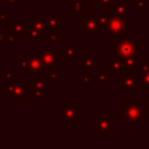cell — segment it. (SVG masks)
<instances>
[{"label":"cell","instance_id":"6","mask_svg":"<svg viewBox=\"0 0 149 149\" xmlns=\"http://www.w3.org/2000/svg\"><path fill=\"white\" fill-rule=\"evenodd\" d=\"M118 76L120 91H143L141 86L140 74H136L135 70L123 69Z\"/></svg>","mask_w":149,"mask_h":149},{"label":"cell","instance_id":"18","mask_svg":"<svg viewBox=\"0 0 149 149\" xmlns=\"http://www.w3.org/2000/svg\"><path fill=\"white\" fill-rule=\"evenodd\" d=\"M111 71L109 69L108 70H98V73L93 76V79L98 83V85L100 86H107L109 84V76H111Z\"/></svg>","mask_w":149,"mask_h":149},{"label":"cell","instance_id":"13","mask_svg":"<svg viewBox=\"0 0 149 149\" xmlns=\"http://www.w3.org/2000/svg\"><path fill=\"white\" fill-rule=\"evenodd\" d=\"M44 66H43V63L41 61V57H40V54H35V55H30V59H29V63H28V66L26 68V70H23V73L26 76H29V74H35V73H38V72H42L44 71Z\"/></svg>","mask_w":149,"mask_h":149},{"label":"cell","instance_id":"5","mask_svg":"<svg viewBox=\"0 0 149 149\" xmlns=\"http://www.w3.org/2000/svg\"><path fill=\"white\" fill-rule=\"evenodd\" d=\"M104 31L112 37L122 38L127 33L130 31V22L126 21L123 17L111 15L107 17V22L104 27Z\"/></svg>","mask_w":149,"mask_h":149},{"label":"cell","instance_id":"19","mask_svg":"<svg viewBox=\"0 0 149 149\" xmlns=\"http://www.w3.org/2000/svg\"><path fill=\"white\" fill-rule=\"evenodd\" d=\"M108 65H109V71L112 74H119L125 68H123V62L122 59L120 58H116V57H113V58H109L108 59Z\"/></svg>","mask_w":149,"mask_h":149},{"label":"cell","instance_id":"23","mask_svg":"<svg viewBox=\"0 0 149 149\" xmlns=\"http://www.w3.org/2000/svg\"><path fill=\"white\" fill-rule=\"evenodd\" d=\"M140 59H141L140 55L125 58V59H122V62H123V68H125V69H132V70H135V71H136V68H137V64H139V61H140Z\"/></svg>","mask_w":149,"mask_h":149},{"label":"cell","instance_id":"39","mask_svg":"<svg viewBox=\"0 0 149 149\" xmlns=\"http://www.w3.org/2000/svg\"><path fill=\"white\" fill-rule=\"evenodd\" d=\"M2 106H3V97L0 95V107H2Z\"/></svg>","mask_w":149,"mask_h":149},{"label":"cell","instance_id":"35","mask_svg":"<svg viewBox=\"0 0 149 149\" xmlns=\"http://www.w3.org/2000/svg\"><path fill=\"white\" fill-rule=\"evenodd\" d=\"M113 0H98V6L99 7H105V6H108L112 3Z\"/></svg>","mask_w":149,"mask_h":149},{"label":"cell","instance_id":"16","mask_svg":"<svg viewBox=\"0 0 149 149\" xmlns=\"http://www.w3.org/2000/svg\"><path fill=\"white\" fill-rule=\"evenodd\" d=\"M61 57L65 59H76L77 58V43L68 42L65 47L61 49Z\"/></svg>","mask_w":149,"mask_h":149},{"label":"cell","instance_id":"31","mask_svg":"<svg viewBox=\"0 0 149 149\" xmlns=\"http://www.w3.org/2000/svg\"><path fill=\"white\" fill-rule=\"evenodd\" d=\"M29 59H30V55L29 54H24L23 57L19 61V69L20 70H26V68L28 66V63H29Z\"/></svg>","mask_w":149,"mask_h":149},{"label":"cell","instance_id":"37","mask_svg":"<svg viewBox=\"0 0 149 149\" xmlns=\"http://www.w3.org/2000/svg\"><path fill=\"white\" fill-rule=\"evenodd\" d=\"M3 28L2 27H0V43H2V37H3Z\"/></svg>","mask_w":149,"mask_h":149},{"label":"cell","instance_id":"32","mask_svg":"<svg viewBox=\"0 0 149 149\" xmlns=\"http://www.w3.org/2000/svg\"><path fill=\"white\" fill-rule=\"evenodd\" d=\"M81 81H83V84H84V85L91 86V85H93L94 79H93V76H90V74H84V76L81 77Z\"/></svg>","mask_w":149,"mask_h":149},{"label":"cell","instance_id":"24","mask_svg":"<svg viewBox=\"0 0 149 149\" xmlns=\"http://www.w3.org/2000/svg\"><path fill=\"white\" fill-rule=\"evenodd\" d=\"M19 36L12 31H5L3 37H2V43H17L19 42Z\"/></svg>","mask_w":149,"mask_h":149},{"label":"cell","instance_id":"14","mask_svg":"<svg viewBox=\"0 0 149 149\" xmlns=\"http://www.w3.org/2000/svg\"><path fill=\"white\" fill-rule=\"evenodd\" d=\"M28 22H29V26L35 28L36 30H38L43 37L44 35L48 33L49 28H48V23H47V17L45 16H30L28 19Z\"/></svg>","mask_w":149,"mask_h":149},{"label":"cell","instance_id":"15","mask_svg":"<svg viewBox=\"0 0 149 149\" xmlns=\"http://www.w3.org/2000/svg\"><path fill=\"white\" fill-rule=\"evenodd\" d=\"M88 10V2L86 0H76L71 5V15L73 17H81Z\"/></svg>","mask_w":149,"mask_h":149},{"label":"cell","instance_id":"17","mask_svg":"<svg viewBox=\"0 0 149 149\" xmlns=\"http://www.w3.org/2000/svg\"><path fill=\"white\" fill-rule=\"evenodd\" d=\"M81 68L86 70H98L99 61L93 57L92 54H83L81 55Z\"/></svg>","mask_w":149,"mask_h":149},{"label":"cell","instance_id":"20","mask_svg":"<svg viewBox=\"0 0 149 149\" xmlns=\"http://www.w3.org/2000/svg\"><path fill=\"white\" fill-rule=\"evenodd\" d=\"M47 23L49 30H61V17L56 15L54 10H51L50 15L47 17Z\"/></svg>","mask_w":149,"mask_h":149},{"label":"cell","instance_id":"4","mask_svg":"<svg viewBox=\"0 0 149 149\" xmlns=\"http://www.w3.org/2000/svg\"><path fill=\"white\" fill-rule=\"evenodd\" d=\"M140 48H141V44L139 42H135L133 38H129V37H122L120 38V41L114 43L113 54H114V57L125 59L132 56L140 55Z\"/></svg>","mask_w":149,"mask_h":149},{"label":"cell","instance_id":"9","mask_svg":"<svg viewBox=\"0 0 149 149\" xmlns=\"http://www.w3.org/2000/svg\"><path fill=\"white\" fill-rule=\"evenodd\" d=\"M86 16H81V31L87 35L88 38H97L100 34V29L97 22V16L92 12L87 10Z\"/></svg>","mask_w":149,"mask_h":149},{"label":"cell","instance_id":"27","mask_svg":"<svg viewBox=\"0 0 149 149\" xmlns=\"http://www.w3.org/2000/svg\"><path fill=\"white\" fill-rule=\"evenodd\" d=\"M50 80H61L62 79V71L59 69H51L49 74H48Z\"/></svg>","mask_w":149,"mask_h":149},{"label":"cell","instance_id":"22","mask_svg":"<svg viewBox=\"0 0 149 149\" xmlns=\"http://www.w3.org/2000/svg\"><path fill=\"white\" fill-rule=\"evenodd\" d=\"M42 37H43V35L38 30H36L35 28H33V27L29 26V31H28V36H27L29 43H31V44L40 43L41 40H42Z\"/></svg>","mask_w":149,"mask_h":149},{"label":"cell","instance_id":"12","mask_svg":"<svg viewBox=\"0 0 149 149\" xmlns=\"http://www.w3.org/2000/svg\"><path fill=\"white\" fill-rule=\"evenodd\" d=\"M7 31L16 34L20 38H26L29 31V22L20 21L17 16H14L13 20L7 23Z\"/></svg>","mask_w":149,"mask_h":149},{"label":"cell","instance_id":"1","mask_svg":"<svg viewBox=\"0 0 149 149\" xmlns=\"http://www.w3.org/2000/svg\"><path fill=\"white\" fill-rule=\"evenodd\" d=\"M2 95L8 101H28L30 99L29 86L21 79H10L2 86Z\"/></svg>","mask_w":149,"mask_h":149},{"label":"cell","instance_id":"11","mask_svg":"<svg viewBox=\"0 0 149 149\" xmlns=\"http://www.w3.org/2000/svg\"><path fill=\"white\" fill-rule=\"evenodd\" d=\"M38 54H40L41 61H42L43 66H44L45 70L55 69L56 65L61 64V61H62L61 54H57V52H56L55 50H52V49L41 48Z\"/></svg>","mask_w":149,"mask_h":149},{"label":"cell","instance_id":"34","mask_svg":"<svg viewBox=\"0 0 149 149\" xmlns=\"http://www.w3.org/2000/svg\"><path fill=\"white\" fill-rule=\"evenodd\" d=\"M23 0H2V6H17L19 2H21Z\"/></svg>","mask_w":149,"mask_h":149},{"label":"cell","instance_id":"28","mask_svg":"<svg viewBox=\"0 0 149 149\" xmlns=\"http://www.w3.org/2000/svg\"><path fill=\"white\" fill-rule=\"evenodd\" d=\"M136 70H139L140 72H144V71H149V58L147 59H143L141 58L139 61V64H137V68Z\"/></svg>","mask_w":149,"mask_h":149},{"label":"cell","instance_id":"38","mask_svg":"<svg viewBox=\"0 0 149 149\" xmlns=\"http://www.w3.org/2000/svg\"><path fill=\"white\" fill-rule=\"evenodd\" d=\"M144 111H146V116L149 118V106H146L144 107Z\"/></svg>","mask_w":149,"mask_h":149},{"label":"cell","instance_id":"33","mask_svg":"<svg viewBox=\"0 0 149 149\" xmlns=\"http://www.w3.org/2000/svg\"><path fill=\"white\" fill-rule=\"evenodd\" d=\"M2 78L5 80H10L13 79V70H8V69H3L2 70Z\"/></svg>","mask_w":149,"mask_h":149},{"label":"cell","instance_id":"10","mask_svg":"<svg viewBox=\"0 0 149 149\" xmlns=\"http://www.w3.org/2000/svg\"><path fill=\"white\" fill-rule=\"evenodd\" d=\"M28 86H29V92H34V91L47 92L51 90V80L49 79L44 70L42 72L35 73L34 78L28 81Z\"/></svg>","mask_w":149,"mask_h":149},{"label":"cell","instance_id":"21","mask_svg":"<svg viewBox=\"0 0 149 149\" xmlns=\"http://www.w3.org/2000/svg\"><path fill=\"white\" fill-rule=\"evenodd\" d=\"M61 41V30H48V33L44 35V42L48 44H58Z\"/></svg>","mask_w":149,"mask_h":149},{"label":"cell","instance_id":"36","mask_svg":"<svg viewBox=\"0 0 149 149\" xmlns=\"http://www.w3.org/2000/svg\"><path fill=\"white\" fill-rule=\"evenodd\" d=\"M8 21V15L6 12L1 10L0 12V22H7Z\"/></svg>","mask_w":149,"mask_h":149},{"label":"cell","instance_id":"8","mask_svg":"<svg viewBox=\"0 0 149 149\" xmlns=\"http://www.w3.org/2000/svg\"><path fill=\"white\" fill-rule=\"evenodd\" d=\"M104 13L107 16L115 15L123 19H127L130 16V1L128 0H121V1H112L111 5L102 7Z\"/></svg>","mask_w":149,"mask_h":149},{"label":"cell","instance_id":"29","mask_svg":"<svg viewBox=\"0 0 149 149\" xmlns=\"http://www.w3.org/2000/svg\"><path fill=\"white\" fill-rule=\"evenodd\" d=\"M134 9L136 12H144L147 9V0H134Z\"/></svg>","mask_w":149,"mask_h":149},{"label":"cell","instance_id":"25","mask_svg":"<svg viewBox=\"0 0 149 149\" xmlns=\"http://www.w3.org/2000/svg\"><path fill=\"white\" fill-rule=\"evenodd\" d=\"M107 15L104 13V10H99L98 14H97V22H98V26H99V29H100V33L104 31V27L107 22Z\"/></svg>","mask_w":149,"mask_h":149},{"label":"cell","instance_id":"26","mask_svg":"<svg viewBox=\"0 0 149 149\" xmlns=\"http://www.w3.org/2000/svg\"><path fill=\"white\" fill-rule=\"evenodd\" d=\"M140 79H141V86L142 90H149V71L140 72Z\"/></svg>","mask_w":149,"mask_h":149},{"label":"cell","instance_id":"40","mask_svg":"<svg viewBox=\"0 0 149 149\" xmlns=\"http://www.w3.org/2000/svg\"><path fill=\"white\" fill-rule=\"evenodd\" d=\"M146 106H149V97L146 98Z\"/></svg>","mask_w":149,"mask_h":149},{"label":"cell","instance_id":"2","mask_svg":"<svg viewBox=\"0 0 149 149\" xmlns=\"http://www.w3.org/2000/svg\"><path fill=\"white\" fill-rule=\"evenodd\" d=\"M119 116L129 123H144L147 121L144 107L135 101H125V104L119 107Z\"/></svg>","mask_w":149,"mask_h":149},{"label":"cell","instance_id":"30","mask_svg":"<svg viewBox=\"0 0 149 149\" xmlns=\"http://www.w3.org/2000/svg\"><path fill=\"white\" fill-rule=\"evenodd\" d=\"M30 97L34 99V101L36 102H42L45 100V95H44V92H40V91H34V92H30Z\"/></svg>","mask_w":149,"mask_h":149},{"label":"cell","instance_id":"7","mask_svg":"<svg viewBox=\"0 0 149 149\" xmlns=\"http://www.w3.org/2000/svg\"><path fill=\"white\" fill-rule=\"evenodd\" d=\"M83 116V108L78 106L76 101H62L61 102V121L63 123H74Z\"/></svg>","mask_w":149,"mask_h":149},{"label":"cell","instance_id":"3","mask_svg":"<svg viewBox=\"0 0 149 149\" xmlns=\"http://www.w3.org/2000/svg\"><path fill=\"white\" fill-rule=\"evenodd\" d=\"M92 132L99 139H108L114 133V118L107 112H100L92 119Z\"/></svg>","mask_w":149,"mask_h":149}]
</instances>
